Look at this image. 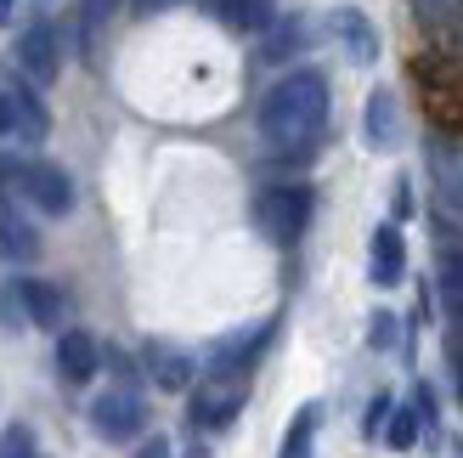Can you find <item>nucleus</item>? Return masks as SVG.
I'll return each mask as SVG.
<instances>
[{"label": "nucleus", "mask_w": 463, "mask_h": 458, "mask_svg": "<svg viewBox=\"0 0 463 458\" xmlns=\"http://www.w3.org/2000/svg\"><path fill=\"white\" fill-rule=\"evenodd\" d=\"M322 125H328V80L317 68H299V74L277 80L260 102V136L277 153H299L311 148Z\"/></svg>", "instance_id": "obj_1"}, {"label": "nucleus", "mask_w": 463, "mask_h": 458, "mask_svg": "<svg viewBox=\"0 0 463 458\" xmlns=\"http://www.w3.org/2000/svg\"><path fill=\"white\" fill-rule=\"evenodd\" d=\"M0 193L29 198L40 215L74 210V181H68L62 165H45V158H0Z\"/></svg>", "instance_id": "obj_2"}, {"label": "nucleus", "mask_w": 463, "mask_h": 458, "mask_svg": "<svg viewBox=\"0 0 463 458\" xmlns=\"http://www.w3.org/2000/svg\"><path fill=\"white\" fill-rule=\"evenodd\" d=\"M254 226L271 243H294L311 226V187H266L254 198Z\"/></svg>", "instance_id": "obj_3"}, {"label": "nucleus", "mask_w": 463, "mask_h": 458, "mask_svg": "<svg viewBox=\"0 0 463 458\" xmlns=\"http://www.w3.org/2000/svg\"><path fill=\"white\" fill-rule=\"evenodd\" d=\"M243 407V374H210L193 396V425L198 430H226Z\"/></svg>", "instance_id": "obj_4"}, {"label": "nucleus", "mask_w": 463, "mask_h": 458, "mask_svg": "<svg viewBox=\"0 0 463 458\" xmlns=\"http://www.w3.org/2000/svg\"><path fill=\"white\" fill-rule=\"evenodd\" d=\"M90 425H97L108 442H130L136 430L147 425V407H142V396H136L130 385H119V391H108V396L90 402Z\"/></svg>", "instance_id": "obj_5"}, {"label": "nucleus", "mask_w": 463, "mask_h": 458, "mask_svg": "<svg viewBox=\"0 0 463 458\" xmlns=\"http://www.w3.org/2000/svg\"><path fill=\"white\" fill-rule=\"evenodd\" d=\"M17 68H23L29 85H52L62 74V40H57L52 23H34V29L17 40Z\"/></svg>", "instance_id": "obj_6"}, {"label": "nucleus", "mask_w": 463, "mask_h": 458, "mask_svg": "<svg viewBox=\"0 0 463 458\" xmlns=\"http://www.w3.org/2000/svg\"><path fill=\"white\" fill-rule=\"evenodd\" d=\"M430 176L441 204L463 221V142H447V136H430Z\"/></svg>", "instance_id": "obj_7"}, {"label": "nucleus", "mask_w": 463, "mask_h": 458, "mask_svg": "<svg viewBox=\"0 0 463 458\" xmlns=\"http://www.w3.org/2000/svg\"><path fill=\"white\" fill-rule=\"evenodd\" d=\"M97 362H102V346H97L85 329H68V334L57 339V374H62L68 385H85L90 374H97Z\"/></svg>", "instance_id": "obj_8"}, {"label": "nucleus", "mask_w": 463, "mask_h": 458, "mask_svg": "<svg viewBox=\"0 0 463 458\" xmlns=\"http://www.w3.org/2000/svg\"><path fill=\"white\" fill-rule=\"evenodd\" d=\"M17 306L29 311V323H40V329H62V311H68L62 289L57 283H40V278L17 283Z\"/></svg>", "instance_id": "obj_9"}, {"label": "nucleus", "mask_w": 463, "mask_h": 458, "mask_svg": "<svg viewBox=\"0 0 463 458\" xmlns=\"http://www.w3.org/2000/svg\"><path fill=\"white\" fill-rule=\"evenodd\" d=\"M402 272H407V243H402L396 226H379V233H373V261H367V278H373L379 289H390Z\"/></svg>", "instance_id": "obj_10"}, {"label": "nucleus", "mask_w": 463, "mask_h": 458, "mask_svg": "<svg viewBox=\"0 0 463 458\" xmlns=\"http://www.w3.org/2000/svg\"><path fill=\"white\" fill-rule=\"evenodd\" d=\"M412 12H419V23L435 40L463 45V0H412Z\"/></svg>", "instance_id": "obj_11"}, {"label": "nucleus", "mask_w": 463, "mask_h": 458, "mask_svg": "<svg viewBox=\"0 0 463 458\" xmlns=\"http://www.w3.org/2000/svg\"><path fill=\"white\" fill-rule=\"evenodd\" d=\"M215 12H221L226 29H238V34H260V29H271V23H277L271 0H215Z\"/></svg>", "instance_id": "obj_12"}, {"label": "nucleus", "mask_w": 463, "mask_h": 458, "mask_svg": "<svg viewBox=\"0 0 463 458\" xmlns=\"http://www.w3.org/2000/svg\"><path fill=\"white\" fill-rule=\"evenodd\" d=\"M147 374H153V385H165V391H187L193 385V357H181L170 346H147Z\"/></svg>", "instance_id": "obj_13"}, {"label": "nucleus", "mask_w": 463, "mask_h": 458, "mask_svg": "<svg viewBox=\"0 0 463 458\" xmlns=\"http://www.w3.org/2000/svg\"><path fill=\"white\" fill-rule=\"evenodd\" d=\"M40 255V238H34V226L29 221H17L12 210H0V261H34Z\"/></svg>", "instance_id": "obj_14"}, {"label": "nucleus", "mask_w": 463, "mask_h": 458, "mask_svg": "<svg viewBox=\"0 0 463 458\" xmlns=\"http://www.w3.org/2000/svg\"><path fill=\"white\" fill-rule=\"evenodd\" d=\"M45 125H52V119H45V108L29 97V91H12V136H23V142H40Z\"/></svg>", "instance_id": "obj_15"}, {"label": "nucleus", "mask_w": 463, "mask_h": 458, "mask_svg": "<svg viewBox=\"0 0 463 458\" xmlns=\"http://www.w3.org/2000/svg\"><path fill=\"white\" fill-rule=\"evenodd\" d=\"M390 136H396V97H390V91H373V97H367V142L390 148Z\"/></svg>", "instance_id": "obj_16"}, {"label": "nucleus", "mask_w": 463, "mask_h": 458, "mask_svg": "<svg viewBox=\"0 0 463 458\" xmlns=\"http://www.w3.org/2000/svg\"><path fill=\"white\" fill-rule=\"evenodd\" d=\"M317 419H322V407H299V414H294V425H288V436H283V453H277V458H311Z\"/></svg>", "instance_id": "obj_17"}, {"label": "nucleus", "mask_w": 463, "mask_h": 458, "mask_svg": "<svg viewBox=\"0 0 463 458\" xmlns=\"http://www.w3.org/2000/svg\"><path fill=\"white\" fill-rule=\"evenodd\" d=\"M435 289H441V306L452 317H463V249H452V255L441 261V278H435Z\"/></svg>", "instance_id": "obj_18"}, {"label": "nucleus", "mask_w": 463, "mask_h": 458, "mask_svg": "<svg viewBox=\"0 0 463 458\" xmlns=\"http://www.w3.org/2000/svg\"><path fill=\"white\" fill-rule=\"evenodd\" d=\"M334 29H339V40L351 45V52L367 62L373 57V34H367V23H362V12H334Z\"/></svg>", "instance_id": "obj_19"}, {"label": "nucleus", "mask_w": 463, "mask_h": 458, "mask_svg": "<svg viewBox=\"0 0 463 458\" xmlns=\"http://www.w3.org/2000/svg\"><path fill=\"white\" fill-rule=\"evenodd\" d=\"M108 12H113V0H85V6H80V45H85V57L97 52V29L108 23Z\"/></svg>", "instance_id": "obj_20"}, {"label": "nucleus", "mask_w": 463, "mask_h": 458, "mask_svg": "<svg viewBox=\"0 0 463 458\" xmlns=\"http://www.w3.org/2000/svg\"><path fill=\"white\" fill-rule=\"evenodd\" d=\"M384 436H390V447H412L419 442V414H412V407H396V414H390V425H384Z\"/></svg>", "instance_id": "obj_21"}, {"label": "nucleus", "mask_w": 463, "mask_h": 458, "mask_svg": "<svg viewBox=\"0 0 463 458\" xmlns=\"http://www.w3.org/2000/svg\"><path fill=\"white\" fill-rule=\"evenodd\" d=\"M0 458H34V430L29 425H6L0 430Z\"/></svg>", "instance_id": "obj_22"}, {"label": "nucleus", "mask_w": 463, "mask_h": 458, "mask_svg": "<svg viewBox=\"0 0 463 458\" xmlns=\"http://www.w3.org/2000/svg\"><path fill=\"white\" fill-rule=\"evenodd\" d=\"M299 40H306V29H299V23H277V29H271V40H266V57H271V62H283V57L294 52Z\"/></svg>", "instance_id": "obj_23"}, {"label": "nucleus", "mask_w": 463, "mask_h": 458, "mask_svg": "<svg viewBox=\"0 0 463 458\" xmlns=\"http://www.w3.org/2000/svg\"><path fill=\"white\" fill-rule=\"evenodd\" d=\"M181 6V0H136V17H158V12H170Z\"/></svg>", "instance_id": "obj_24"}, {"label": "nucleus", "mask_w": 463, "mask_h": 458, "mask_svg": "<svg viewBox=\"0 0 463 458\" xmlns=\"http://www.w3.org/2000/svg\"><path fill=\"white\" fill-rule=\"evenodd\" d=\"M390 334H396V323H390V317H373V346H390Z\"/></svg>", "instance_id": "obj_25"}, {"label": "nucleus", "mask_w": 463, "mask_h": 458, "mask_svg": "<svg viewBox=\"0 0 463 458\" xmlns=\"http://www.w3.org/2000/svg\"><path fill=\"white\" fill-rule=\"evenodd\" d=\"M0 136H12V91H0Z\"/></svg>", "instance_id": "obj_26"}, {"label": "nucleus", "mask_w": 463, "mask_h": 458, "mask_svg": "<svg viewBox=\"0 0 463 458\" xmlns=\"http://www.w3.org/2000/svg\"><path fill=\"white\" fill-rule=\"evenodd\" d=\"M12 12H17V0H0V23H12Z\"/></svg>", "instance_id": "obj_27"}]
</instances>
